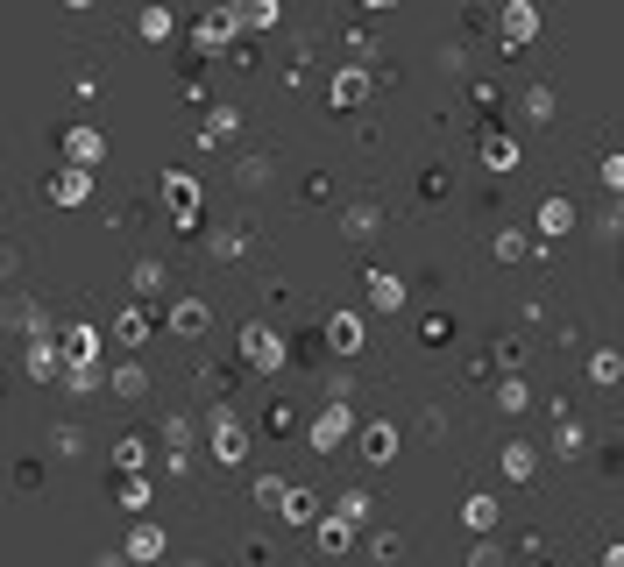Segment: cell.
Instances as JSON below:
<instances>
[{
    "instance_id": "1",
    "label": "cell",
    "mask_w": 624,
    "mask_h": 567,
    "mask_svg": "<svg viewBox=\"0 0 624 567\" xmlns=\"http://www.w3.org/2000/svg\"><path fill=\"white\" fill-rule=\"evenodd\" d=\"M213 461H220V468H242V461H249V426L234 419L227 404L213 412Z\"/></svg>"
},
{
    "instance_id": "2",
    "label": "cell",
    "mask_w": 624,
    "mask_h": 567,
    "mask_svg": "<svg viewBox=\"0 0 624 567\" xmlns=\"http://www.w3.org/2000/svg\"><path fill=\"white\" fill-rule=\"evenodd\" d=\"M348 426H355V412H348L341 397H327V412H320V426H312V447H320V454H327V447H341V440H348Z\"/></svg>"
},
{
    "instance_id": "5",
    "label": "cell",
    "mask_w": 624,
    "mask_h": 567,
    "mask_svg": "<svg viewBox=\"0 0 624 567\" xmlns=\"http://www.w3.org/2000/svg\"><path fill=\"white\" fill-rule=\"evenodd\" d=\"M539 36V8H532V0H511V8H504V43H511V57H518V43H532Z\"/></svg>"
},
{
    "instance_id": "3",
    "label": "cell",
    "mask_w": 624,
    "mask_h": 567,
    "mask_svg": "<svg viewBox=\"0 0 624 567\" xmlns=\"http://www.w3.org/2000/svg\"><path fill=\"white\" fill-rule=\"evenodd\" d=\"M242 362H249V369H277V362H284L277 334H270V327H242Z\"/></svg>"
},
{
    "instance_id": "25",
    "label": "cell",
    "mask_w": 624,
    "mask_h": 567,
    "mask_svg": "<svg viewBox=\"0 0 624 567\" xmlns=\"http://www.w3.org/2000/svg\"><path fill=\"white\" fill-rule=\"evenodd\" d=\"M284 525H312V490H291V504H284Z\"/></svg>"
},
{
    "instance_id": "6",
    "label": "cell",
    "mask_w": 624,
    "mask_h": 567,
    "mask_svg": "<svg viewBox=\"0 0 624 567\" xmlns=\"http://www.w3.org/2000/svg\"><path fill=\"white\" fill-rule=\"evenodd\" d=\"M164 199H171L178 227H192V220H199V185H192L185 171H171V178H164Z\"/></svg>"
},
{
    "instance_id": "4",
    "label": "cell",
    "mask_w": 624,
    "mask_h": 567,
    "mask_svg": "<svg viewBox=\"0 0 624 567\" xmlns=\"http://www.w3.org/2000/svg\"><path fill=\"white\" fill-rule=\"evenodd\" d=\"M362 334H369L362 312H334V319H327V348H341V355H362V348H369Z\"/></svg>"
},
{
    "instance_id": "27",
    "label": "cell",
    "mask_w": 624,
    "mask_h": 567,
    "mask_svg": "<svg viewBox=\"0 0 624 567\" xmlns=\"http://www.w3.org/2000/svg\"><path fill=\"white\" fill-rule=\"evenodd\" d=\"M589 376H596V383H617V376H624V362H617V355H610V348H603V355H596V362H589Z\"/></svg>"
},
{
    "instance_id": "12",
    "label": "cell",
    "mask_w": 624,
    "mask_h": 567,
    "mask_svg": "<svg viewBox=\"0 0 624 567\" xmlns=\"http://www.w3.org/2000/svg\"><path fill=\"white\" fill-rule=\"evenodd\" d=\"M497 468H504V475H511V482H525V475H532V468H539V454H532V447H525V440H511V447H504V454H497Z\"/></svg>"
},
{
    "instance_id": "10",
    "label": "cell",
    "mask_w": 624,
    "mask_h": 567,
    "mask_svg": "<svg viewBox=\"0 0 624 567\" xmlns=\"http://www.w3.org/2000/svg\"><path fill=\"white\" fill-rule=\"evenodd\" d=\"M362 93H369V78H362V64L334 71V107H362Z\"/></svg>"
},
{
    "instance_id": "17",
    "label": "cell",
    "mask_w": 624,
    "mask_h": 567,
    "mask_svg": "<svg viewBox=\"0 0 624 567\" xmlns=\"http://www.w3.org/2000/svg\"><path fill=\"white\" fill-rule=\"evenodd\" d=\"M348 539H355V518H341V511H334V518L320 525V546H327V553H341Z\"/></svg>"
},
{
    "instance_id": "33",
    "label": "cell",
    "mask_w": 624,
    "mask_h": 567,
    "mask_svg": "<svg viewBox=\"0 0 624 567\" xmlns=\"http://www.w3.org/2000/svg\"><path fill=\"white\" fill-rule=\"evenodd\" d=\"M142 454H149L142 440H121V447H114V461H121V468H142Z\"/></svg>"
},
{
    "instance_id": "30",
    "label": "cell",
    "mask_w": 624,
    "mask_h": 567,
    "mask_svg": "<svg viewBox=\"0 0 624 567\" xmlns=\"http://www.w3.org/2000/svg\"><path fill=\"white\" fill-rule=\"evenodd\" d=\"M497 256L518 263V256H532V241H525V234H497Z\"/></svg>"
},
{
    "instance_id": "18",
    "label": "cell",
    "mask_w": 624,
    "mask_h": 567,
    "mask_svg": "<svg viewBox=\"0 0 624 567\" xmlns=\"http://www.w3.org/2000/svg\"><path fill=\"white\" fill-rule=\"evenodd\" d=\"M234 22H249V29H270V22H277V0H242V8H234Z\"/></svg>"
},
{
    "instance_id": "13",
    "label": "cell",
    "mask_w": 624,
    "mask_h": 567,
    "mask_svg": "<svg viewBox=\"0 0 624 567\" xmlns=\"http://www.w3.org/2000/svg\"><path fill=\"white\" fill-rule=\"evenodd\" d=\"M575 227V199H546L539 206V234H568Z\"/></svg>"
},
{
    "instance_id": "32",
    "label": "cell",
    "mask_w": 624,
    "mask_h": 567,
    "mask_svg": "<svg viewBox=\"0 0 624 567\" xmlns=\"http://www.w3.org/2000/svg\"><path fill=\"white\" fill-rule=\"evenodd\" d=\"M114 390H121V397H135V390H142V369H135V362H128V369H114Z\"/></svg>"
},
{
    "instance_id": "23",
    "label": "cell",
    "mask_w": 624,
    "mask_h": 567,
    "mask_svg": "<svg viewBox=\"0 0 624 567\" xmlns=\"http://www.w3.org/2000/svg\"><path fill=\"white\" fill-rule=\"evenodd\" d=\"M135 291H142V298L164 291V263H135Z\"/></svg>"
},
{
    "instance_id": "34",
    "label": "cell",
    "mask_w": 624,
    "mask_h": 567,
    "mask_svg": "<svg viewBox=\"0 0 624 567\" xmlns=\"http://www.w3.org/2000/svg\"><path fill=\"white\" fill-rule=\"evenodd\" d=\"M603 185H610V192H624V156H603Z\"/></svg>"
},
{
    "instance_id": "20",
    "label": "cell",
    "mask_w": 624,
    "mask_h": 567,
    "mask_svg": "<svg viewBox=\"0 0 624 567\" xmlns=\"http://www.w3.org/2000/svg\"><path fill=\"white\" fill-rule=\"evenodd\" d=\"M128 553H135V560H156V553H164V532H156V525H142V532L128 539Z\"/></svg>"
},
{
    "instance_id": "35",
    "label": "cell",
    "mask_w": 624,
    "mask_h": 567,
    "mask_svg": "<svg viewBox=\"0 0 624 567\" xmlns=\"http://www.w3.org/2000/svg\"><path fill=\"white\" fill-rule=\"evenodd\" d=\"M93 567H135V553H100Z\"/></svg>"
},
{
    "instance_id": "16",
    "label": "cell",
    "mask_w": 624,
    "mask_h": 567,
    "mask_svg": "<svg viewBox=\"0 0 624 567\" xmlns=\"http://www.w3.org/2000/svg\"><path fill=\"white\" fill-rule=\"evenodd\" d=\"M93 348H100L93 327H64V355H71V362H93Z\"/></svg>"
},
{
    "instance_id": "22",
    "label": "cell",
    "mask_w": 624,
    "mask_h": 567,
    "mask_svg": "<svg viewBox=\"0 0 624 567\" xmlns=\"http://www.w3.org/2000/svg\"><path fill=\"white\" fill-rule=\"evenodd\" d=\"M525 121H554V93H546V86L525 93Z\"/></svg>"
},
{
    "instance_id": "21",
    "label": "cell",
    "mask_w": 624,
    "mask_h": 567,
    "mask_svg": "<svg viewBox=\"0 0 624 567\" xmlns=\"http://www.w3.org/2000/svg\"><path fill=\"white\" fill-rule=\"evenodd\" d=\"M234 128H242V114H234V107H213V121H206V142H227Z\"/></svg>"
},
{
    "instance_id": "11",
    "label": "cell",
    "mask_w": 624,
    "mask_h": 567,
    "mask_svg": "<svg viewBox=\"0 0 624 567\" xmlns=\"http://www.w3.org/2000/svg\"><path fill=\"white\" fill-rule=\"evenodd\" d=\"M64 149H71V164H78V171L100 164V128H71V135H64Z\"/></svg>"
},
{
    "instance_id": "29",
    "label": "cell",
    "mask_w": 624,
    "mask_h": 567,
    "mask_svg": "<svg viewBox=\"0 0 624 567\" xmlns=\"http://www.w3.org/2000/svg\"><path fill=\"white\" fill-rule=\"evenodd\" d=\"M142 36H149V43H164V36H171V15H164V8H149V15H142Z\"/></svg>"
},
{
    "instance_id": "36",
    "label": "cell",
    "mask_w": 624,
    "mask_h": 567,
    "mask_svg": "<svg viewBox=\"0 0 624 567\" xmlns=\"http://www.w3.org/2000/svg\"><path fill=\"white\" fill-rule=\"evenodd\" d=\"M603 567H624V546H610V553H603Z\"/></svg>"
},
{
    "instance_id": "31",
    "label": "cell",
    "mask_w": 624,
    "mask_h": 567,
    "mask_svg": "<svg viewBox=\"0 0 624 567\" xmlns=\"http://www.w3.org/2000/svg\"><path fill=\"white\" fill-rule=\"evenodd\" d=\"M483 156H490V164H511L518 142H511V135H490V142H483Z\"/></svg>"
},
{
    "instance_id": "9",
    "label": "cell",
    "mask_w": 624,
    "mask_h": 567,
    "mask_svg": "<svg viewBox=\"0 0 624 567\" xmlns=\"http://www.w3.org/2000/svg\"><path fill=\"white\" fill-rule=\"evenodd\" d=\"M86 192H93V171H57V178H50V199H57V206H78Z\"/></svg>"
},
{
    "instance_id": "38",
    "label": "cell",
    "mask_w": 624,
    "mask_h": 567,
    "mask_svg": "<svg viewBox=\"0 0 624 567\" xmlns=\"http://www.w3.org/2000/svg\"><path fill=\"white\" fill-rule=\"evenodd\" d=\"M369 8H398V0H369Z\"/></svg>"
},
{
    "instance_id": "8",
    "label": "cell",
    "mask_w": 624,
    "mask_h": 567,
    "mask_svg": "<svg viewBox=\"0 0 624 567\" xmlns=\"http://www.w3.org/2000/svg\"><path fill=\"white\" fill-rule=\"evenodd\" d=\"M362 461H376V468L398 461V426H369V433H362Z\"/></svg>"
},
{
    "instance_id": "28",
    "label": "cell",
    "mask_w": 624,
    "mask_h": 567,
    "mask_svg": "<svg viewBox=\"0 0 624 567\" xmlns=\"http://www.w3.org/2000/svg\"><path fill=\"white\" fill-rule=\"evenodd\" d=\"M334 511H341V518H355V525H362V518H369V490H348V497H341V504H334Z\"/></svg>"
},
{
    "instance_id": "14",
    "label": "cell",
    "mask_w": 624,
    "mask_h": 567,
    "mask_svg": "<svg viewBox=\"0 0 624 567\" xmlns=\"http://www.w3.org/2000/svg\"><path fill=\"white\" fill-rule=\"evenodd\" d=\"M171 327H178V334H206V305H199V298H178V305H171Z\"/></svg>"
},
{
    "instance_id": "24",
    "label": "cell",
    "mask_w": 624,
    "mask_h": 567,
    "mask_svg": "<svg viewBox=\"0 0 624 567\" xmlns=\"http://www.w3.org/2000/svg\"><path fill=\"white\" fill-rule=\"evenodd\" d=\"M497 404H504V412H525V404H532V390H525V376H511V383L497 390Z\"/></svg>"
},
{
    "instance_id": "19",
    "label": "cell",
    "mask_w": 624,
    "mask_h": 567,
    "mask_svg": "<svg viewBox=\"0 0 624 567\" xmlns=\"http://www.w3.org/2000/svg\"><path fill=\"white\" fill-rule=\"evenodd\" d=\"M29 376H57V341H29Z\"/></svg>"
},
{
    "instance_id": "15",
    "label": "cell",
    "mask_w": 624,
    "mask_h": 567,
    "mask_svg": "<svg viewBox=\"0 0 624 567\" xmlns=\"http://www.w3.org/2000/svg\"><path fill=\"white\" fill-rule=\"evenodd\" d=\"M461 525H468V532H490V525H497V497H468V504H461Z\"/></svg>"
},
{
    "instance_id": "7",
    "label": "cell",
    "mask_w": 624,
    "mask_h": 567,
    "mask_svg": "<svg viewBox=\"0 0 624 567\" xmlns=\"http://www.w3.org/2000/svg\"><path fill=\"white\" fill-rule=\"evenodd\" d=\"M369 305L376 312H405V284L390 277V270H369Z\"/></svg>"
},
{
    "instance_id": "26",
    "label": "cell",
    "mask_w": 624,
    "mask_h": 567,
    "mask_svg": "<svg viewBox=\"0 0 624 567\" xmlns=\"http://www.w3.org/2000/svg\"><path fill=\"white\" fill-rule=\"evenodd\" d=\"M114 341H121V348L142 341V312H121V319H114Z\"/></svg>"
},
{
    "instance_id": "37",
    "label": "cell",
    "mask_w": 624,
    "mask_h": 567,
    "mask_svg": "<svg viewBox=\"0 0 624 567\" xmlns=\"http://www.w3.org/2000/svg\"><path fill=\"white\" fill-rule=\"evenodd\" d=\"M64 8H93V0H64Z\"/></svg>"
}]
</instances>
